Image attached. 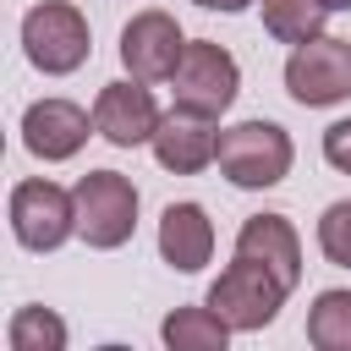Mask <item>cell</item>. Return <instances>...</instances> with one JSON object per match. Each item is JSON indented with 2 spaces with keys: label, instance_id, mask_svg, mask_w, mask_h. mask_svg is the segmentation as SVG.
Masks as SVG:
<instances>
[{
  "label": "cell",
  "instance_id": "obj_4",
  "mask_svg": "<svg viewBox=\"0 0 351 351\" xmlns=\"http://www.w3.org/2000/svg\"><path fill=\"white\" fill-rule=\"evenodd\" d=\"M170 88H176V104L219 121L236 104V93H241V66H236L230 49H219L208 38H192L181 49V66L170 71Z\"/></svg>",
  "mask_w": 351,
  "mask_h": 351
},
{
  "label": "cell",
  "instance_id": "obj_15",
  "mask_svg": "<svg viewBox=\"0 0 351 351\" xmlns=\"http://www.w3.org/2000/svg\"><path fill=\"white\" fill-rule=\"evenodd\" d=\"M263 5V27H269V38H280V44H307V38H318L324 33V16H329V5L324 0H258Z\"/></svg>",
  "mask_w": 351,
  "mask_h": 351
},
{
  "label": "cell",
  "instance_id": "obj_5",
  "mask_svg": "<svg viewBox=\"0 0 351 351\" xmlns=\"http://www.w3.org/2000/svg\"><path fill=\"white\" fill-rule=\"evenodd\" d=\"M285 285H280V274L274 269H263V263H252V258H236L214 285H208V307L230 324V329H263V324H274V313L285 307Z\"/></svg>",
  "mask_w": 351,
  "mask_h": 351
},
{
  "label": "cell",
  "instance_id": "obj_19",
  "mask_svg": "<svg viewBox=\"0 0 351 351\" xmlns=\"http://www.w3.org/2000/svg\"><path fill=\"white\" fill-rule=\"evenodd\" d=\"M324 159L351 176V121H335V126L324 132Z\"/></svg>",
  "mask_w": 351,
  "mask_h": 351
},
{
  "label": "cell",
  "instance_id": "obj_20",
  "mask_svg": "<svg viewBox=\"0 0 351 351\" xmlns=\"http://www.w3.org/2000/svg\"><path fill=\"white\" fill-rule=\"evenodd\" d=\"M192 5H203V11H247L258 0H192Z\"/></svg>",
  "mask_w": 351,
  "mask_h": 351
},
{
  "label": "cell",
  "instance_id": "obj_18",
  "mask_svg": "<svg viewBox=\"0 0 351 351\" xmlns=\"http://www.w3.org/2000/svg\"><path fill=\"white\" fill-rule=\"evenodd\" d=\"M318 247H324V258H329V263L351 269V197L324 208V219H318Z\"/></svg>",
  "mask_w": 351,
  "mask_h": 351
},
{
  "label": "cell",
  "instance_id": "obj_7",
  "mask_svg": "<svg viewBox=\"0 0 351 351\" xmlns=\"http://www.w3.org/2000/svg\"><path fill=\"white\" fill-rule=\"evenodd\" d=\"M77 230V197L55 181H16L11 186V236L27 252H55Z\"/></svg>",
  "mask_w": 351,
  "mask_h": 351
},
{
  "label": "cell",
  "instance_id": "obj_8",
  "mask_svg": "<svg viewBox=\"0 0 351 351\" xmlns=\"http://www.w3.org/2000/svg\"><path fill=\"white\" fill-rule=\"evenodd\" d=\"M181 49H186V38L170 11H137L121 27V66L137 82H170V71L181 66Z\"/></svg>",
  "mask_w": 351,
  "mask_h": 351
},
{
  "label": "cell",
  "instance_id": "obj_16",
  "mask_svg": "<svg viewBox=\"0 0 351 351\" xmlns=\"http://www.w3.org/2000/svg\"><path fill=\"white\" fill-rule=\"evenodd\" d=\"M307 340L318 351H351V291H318L307 307Z\"/></svg>",
  "mask_w": 351,
  "mask_h": 351
},
{
  "label": "cell",
  "instance_id": "obj_21",
  "mask_svg": "<svg viewBox=\"0 0 351 351\" xmlns=\"http://www.w3.org/2000/svg\"><path fill=\"white\" fill-rule=\"evenodd\" d=\"M324 5H329V11H351V0H324Z\"/></svg>",
  "mask_w": 351,
  "mask_h": 351
},
{
  "label": "cell",
  "instance_id": "obj_2",
  "mask_svg": "<svg viewBox=\"0 0 351 351\" xmlns=\"http://www.w3.org/2000/svg\"><path fill=\"white\" fill-rule=\"evenodd\" d=\"M71 197H77V236L88 247L115 252V247L132 241V230H137V186H132V176H121V170H88L71 186Z\"/></svg>",
  "mask_w": 351,
  "mask_h": 351
},
{
  "label": "cell",
  "instance_id": "obj_1",
  "mask_svg": "<svg viewBox=\"0 0 351 351\" xmlns=\"http://www.w3.org/2000/svg\"><path fill=\"white\" fill-rule=\"evenodd\" d=\"M291 137L285 126L274 121H241L230 132H219V176L230 186H247V192H263V186H280L291 176Z\"/></svg>",
  "mask_w": 351,
  "mask_h": 351
},
{
  "label": "cell",
  "instance_id": "obj_6",
  "mask_svg": "<svg viewBox=\"0 0 351 351\" xmlns=\"http://www.w3.org/2000/svg\"><path fill=\"white\" fill-rule=\"evenodd\" d=\"M285 93L307 110H324V104H340L351 99V44L346 38H307L291 49L285 60Z\"/></svg>",
  "mask_w": 351,
  "mask_h": 351
},
{
  "label": "cell",
  "instance_id": "obj_17",
  "mask_svg": "<svg viewBox=\"0 0 351 351\" xmlns=\"http://www.w3.org/2000/svg\"><path fill=\"white\" fill-rule=\"evenodd\" d=\"M5 340H11V351H66V324L49 307H16Z\"/></svg>",
  "mask_w": 351,
  "mask_h": 351
},
{
  "label": "cell",
  "instance_id": "obj_12",
  "mask_svg": "<svg viewBox=\"0 0 351 351\" xmlns=\"http://www.w3.org/2000/svg\"><path fill=\"white\" fill-rule=\"evenodd\" d=\"M236 258H252V263L274 269L285 291L302 285V236H296V225L285 214H252L236 230Z\"/></svg>",
  "mask_w": 351,
  "mask_h": 351
},
{
  "label": "cell",
  "instance_id": "obj_11",
  "mask_svg": "<svg viewBox=\"0 0 351 351\" xmlns=\"http://www.w3.org/2000/svg\"><path fill=\"white\" fill-rule=\"evenodd\" d=\"M88 110L82 104H71V99H38V104H27V115H22V143H27V154L33 159H44V165H55V159H71L82 143H88Z\"/></svg>",
  "mask_w": 351,
  "mask_h": 351
},
{
  "label": "cell",
  "instance_id": "obj_13",
  "mask_svg": "<svg viewBox=\"0 0 351 351\" xmlns=\"http://www.w3.org/2000/svg\"><path fill=\"white\" fill-rule=\"evenodd\" d=\"M159 258L181 274H197L214 258V225L197 203H170L159 214Z\"/></svg>",
  "mask_w": 351,
  "mask_h": 351
},
{
  "label": "cell",
  "instance_id": "obj_9",
  "mask_svg": "<svg viewBox=\"0 0 351 351\" xmlns=\"http://www.w3.org/2000/svg\"><path fill=\"white\" fill-rule=\"evenodd\" d=\"M159 104L148 93V82L126 77V82H104L99 99H93V132L115 148H137V143H154L159 132Z\"/></svg>",
  "mask_w": 351,
  "mask_h": 351
},
{
  "label": "cell",
  "instance_id": "obj_10",
  "mask_svg": "<svg viewBox=\"0 0 351 351\" xmlns=\"http://www.w3.org/2000/svg\"><path fill=\"white\" fill-rule=\"evenodd\" d=\"M154 159L176 176H197L219 159V132H214V115H197L186 104H176L159 132H154Z\"/></svg>",
  "mask_w": 351,
  "mask_h": 351
},
{
  "label": "cell",
  "instance_id": "obj_14",
  "mask_svg": "<svg viewBox=\"0 0 351 351\" xmlns=\"http://www.w3.org/2000/svg\"><path fill=\"white\" fill-rule=\"evenodd\" d=\"M165 346L170 351H225V340H230V324L203 302V307H176L170 318H165Z\"/></svg>",
  "mask_w": 351,
  "mask_h": 351
},
{
  "label": "cell",
  "instance_id": "obj_3",
  "mask_svg": "<svg viewBox=\"0 0 351 351\" xmlns=\"http://www.w3.org/2000/svg\"><path fill=\"white\" fill-rule=\"evenodd\" d=\"M22 49L27 60L44 71V77H66L88 60L93 49V33H88V16L66 0H38L27 16H22Z\"/></svg>",
  "mask_w": 351,
  "mask_h": 351
}]
</instances>
